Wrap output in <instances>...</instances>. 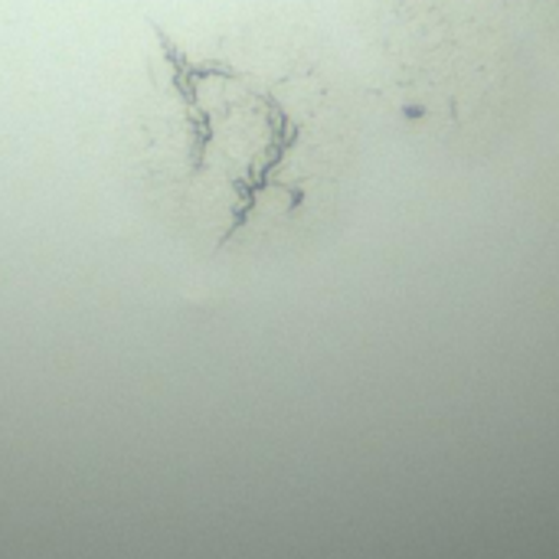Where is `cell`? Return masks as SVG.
Segmentation results:
<instances>
[{
    "label": "cell",
    "mask_w": 559,
    "mask_h": 559,
    "mask_svg": "<svg viewBox=\"0 0 559 559\" xmlns=\"http://www.w3.org/2000/svg\"><path fill=\"white\" fill-rule=\"evenodd\" d=\"M157 46L183 174L216 206L223 242L321 226L357 160L341 79L298 46L197 56L167 33Z\"/></svg>",
    "instance_id": "1"
},
{
    "label": "cell",
    "mask_w": 559,
    "mask_h": 559,
    "mask_svg": "<svg viewBox=\"0 0 559 559\" xmlns=\"http://www.w3.org/2000/svg\"><path fill=\"white\" fill-rule=\"evenodd\" d=\"M377 92L423 144L485 157L524 115L527 69L481 0H377L370 13Z\"/></svg>",
    "instance_id": "2"
},
{
    "label": "cell",
    "mask_w": 559,
    "mask_h": 559,
    "mask_svg": "<svg viewBox=\"0 0 559 559\" xmlns=\"http://www.w3.org/2000/svg\"><path fill=\"white\" fill-rule=\"evenodd\" d=\"M495 3H501L511 13L537 23L540 29L559 33V0H495Z\"/></svg>",
    "instance_id": "3"
}]
</instances>
